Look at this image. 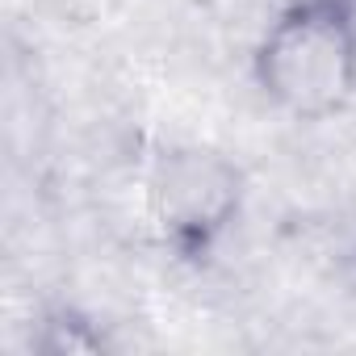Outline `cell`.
Segmentation results:
<instances>
[{"label":"cell","mask_w":356,"mask_h":356,"mask_svg":"<svg viewBox=\"0 0 356 356\" xmlns=\"http://www.w3.org/2000/svg\"><path fill=\"white\" fill-rule=\"evenodd\" d=\"M109 343H105V335L92 327V323H84V318H76L72 310H59L51 323H42V339H38V352H47V356H72V352H105Z\"/></svg>","instance_id":"3957f363"},{"label":"cell","mask_w":356,"mask_h":356,"mask_svg":"<svg viewBox=\"0 0 356 356\" xmlns=\"http://www.w3.org/2000/svg\"><path fill=\"white\" fill-rule=\"evenodd\" d=\"M260 97L293 122H327L356 97V0H289L252 51Z\"/></svg>","instance_id":"6da1fadb"},{"label":"cell","mask_w":356,"mask_h":356,"mask_svg":"<svg viewBox=\"0 0 356 356\" xmlns=\"http://www.w3.org/2000/svg\"><path fill=\"white\" fill-rule=\"evenodd\" d=\"M248 197L243 168L214 147H172L155 155L147 176V214L159 243L185 260H202L235 227Z\"/></svg>","instance_id":"7a4b0ae2"}]
</instances>
